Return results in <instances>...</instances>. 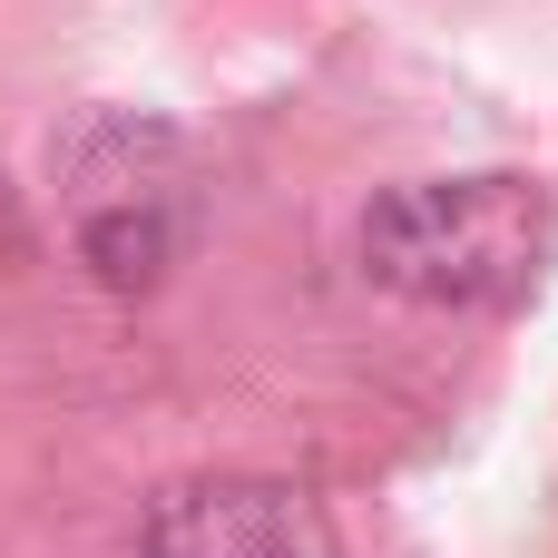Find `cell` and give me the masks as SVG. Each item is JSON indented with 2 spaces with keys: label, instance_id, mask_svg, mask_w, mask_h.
Returning a JSON list of instances; mask_svg holds the SVG:
<instances>
[{
  "label": "cell",
  "instance_id": "obj_1",
  "mask_svg": "<svg viewBox=\"0 0 558 558\" xmlns=\"http://www.w3.org/2000/svg\"><path fill=\"white\" fill-rule=\"evenodd\" d=\"M549 206L530 177H422L363 216V265L422 304H510L549 265Z\"/></svg>",
  "mask_w": 558,
  "mask_h": 558
},
{
  "label": "cell",
  "instance_id": "obj_2",
  "mask_svg": "<svg viewBox=\"0 0 558 558\" xmlns=\"http://www.w3.org/2000/svg\"><path fill=\"white\" fill-rule=\"evenodd\" d=\"M137 558H333V530L284 481H186L147 510Z\"/></svg>",
  "mask_w": 558,
  "mask_h": 558
}]
</instances>
